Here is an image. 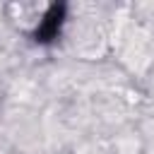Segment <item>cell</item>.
<instances>
[{"mask_svg": "<svg viewBox=\"0 0 154 154\" xmlns=\"http://www.w3.org/2000/svg\"><path fill=\"white\" fill-rule=\"evenodd\" d=\"M63 22H65V5H51L48 12L43 14L41 24H38L36 31H34V38H36L38 43H51L53 38H58Z\"/></svg>", "mask_w": 154, "mask_h": 154, "instance_id": "1", "label": "cell"}]
</instances>
